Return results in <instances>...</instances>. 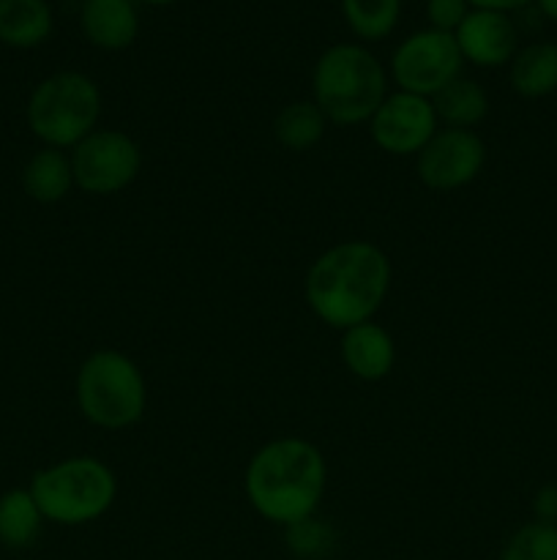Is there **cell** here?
<instances>
[{
    "instance_id": "cell-21",
    "label": "cell",
    "mask_w": 557,
    "mask_h": 560,
    "mask_svg": "<svg viewBox=\"0 0 557 560\" xmlns=\"http://www.w3.org/2000/svg\"><path fill=\"white\" fill-rule=\"evenodd\" d=\"M284 545L298 560H322L336 547V528L328 520L311 514L284 528Z\"/></svg>"
},
{
    "instance_id": "cell-20",
    "label": "cell",
    "mask_w": 557,
    "mask_h": 560,
    "mask_svg": "<svg viewBox=\"0 0 557 560\" xmlns=\"http://www.w3.org/2000/svg\"><path fill=\"white\" fill-rule=\"evenodd\" d=\"M342 16L360 44L382 42L402 20V0H339Z\"/></svg>"
},
{
    "instance_id": "cell-12",
    "label": "cell",
    "mask_w": 557,
    "mask_h": 560,
    "mask_svg": "<svg viewBox=\"0 0 557 560\" xmlns=\"http://www.w3.org/2000/svg\"><path fill=\"white\" fill-rule=\"evenodd\" d=\"M339 355L344 370L364 383L386 381L396 364V342L386 326L377 320H366L360 326L342 331Z\"/></svg>"
},
{
    "instance_id": "cell-26",
    "label": "cell",
    "mask_w": 557,
    "mask_h": 560,
    "mask_svg": "<svg viewBox=\"0 0 557 560\" xmlns=\"http://www.w3.org/2000/svg\"><path fill=\"white\" fill-rule=\"evenodd\" d=\"M533 3L538 5V11L546 16V20L557 22V0H533Z\"/></svg>"
},
{
    "instance_id": "cell-6",
    "label": "cell",
    "mask_w": 557,
    "mask_h": 560,
    "mask_svg": "<svg viewBox=\"0 0 557 560\" xmlns=\"http://www.w3.org/2000/svg\"><path fill=\"white\" fill-rule=\"evenodd\" d=\"M104 96L91 74L76 69L55 71L44 77L27 96L25 120L31 135L42 145L71 151L98 129Z\"/></svg>"
},
{
    "instance_id": "cell-14",
    "label": "cell",
    "mask_w": 557,
    "mask_h": 560,
    "mask_svg": "<svg viewBox=\"0 0 557 560\" xmlns=\"http://www.w3.org/2000/svg\"><path fill=\"white\" fill-rule=\"evenodd\" d=\"M22 189L38 206H55L71 195L74 170H71L69 151L42 145L22 167Z\"/></svg>"
},
{
    "instance_id": "cell-27",
    "label": "cell",
    "mask_w": 557,
    "mask_h": 560,
    "mask_svg": "<svg viewBox=\"0 0 557 560\" xmlns=\"http://www.w3.org/2000/svg\"><path fill=\"white\" fill-rule=\"evenodd\" d=\"M140 3H147V5H173V3H180V0H140Z\"/></svg>"
},
{
    "instance_id": "cell-19",
    "label": "cell",
    "mask_w": 557,
    "mask_h": 560,
    "mask_svg": "<svg viewBox=\"0 0 557 560\" xmlns=\"http://www.w3.org/2000/svg\"><path fill=\"white\" fill-rule=\"evenodd\" d=\"M325 131L328 118L311 98L289 102L287 107L278 109L276 120H273V137H276V142L295 153L311 151L325 137Z\"/></svg>"
},
{
    "instance_id": "cell-16",
    "label": "cell",
    "mask_w": 557,
    "mask_h": 560,
    "mask_svg": "<svg viewBox=\"0 0 557 560\" xmlns=\"http://www.w3.org/2000/svg\"><path fill=\"white\" fill-rule=\"evenodd\" d=\"M508 82L522 98H546L557 91V42H530L508 63Z\"/></svg>"
},
{
    "instance_id": "cell-5",
    "label": "cell",
    "mask_w": 557,
    "mask_h": 560,
    "mask_svg": "<svg viewBox=\"0 0 557 560\" xmlns=\"http://www.w3.org/2000/svg\"><path fill=\"white\" fill-rule=\"evenodd\" d=\"M74 399L82 419L96 430H129L147 410V381L131 355L115 348L93 350L76 370Z\"/></svg>"
},
{
    "instance_id": "cell-1",
    "label": "cell",
    "mask_w": 557,
    "mask_h": 560,
    "mask_svg": "<svg viewBox=\"0 0 557 560\" xmlns=\"http://www.w3.org/2000/svg\"><path fill=\"white\" fill-rule=\"evenodd\" d=\"M393 266L386 249L366 238L328 246L311 260L304 295L315 317L336 331L375 320L388 301Z\"/></svg>"
},
{
    "instance_id": "cell-7",
    "label": "cell",
    "mask_w": 557,
    "mask_h": 560,
    "mask_svg": "<svg viewBox=\"0 0 557 560\" xmlns=\"http://www.w3.org/2000/svg\"><path fill=\"white\" fill-rule=\"evenodd\" d=\"M74 186L91 197H112L129 189L142 173V148L120 129H102L69 151Z\"/></svg>"
},
{
    "instance_id": "cell-23",
    "label": "cell",
    "mask_w": 557,
    "mask_h": 560,
    "mask_svg": "<svg viewBox=\"0 0 557 560\" xmlns=\"http://www.w3.org/2000/svg\"><path fill=\"white\" fill-rule=\"evenodd\" d=\"M473 5L467 0H426L424 14L429 27L442 33H457L459 25L464 22V16L470 14Z\"/></svg>"
},
{
    "instance_id": "cell-11",
    "label": "cell",
    "mask_w": 557,
    "mask_h": 560,
    "mask_svg": "<svg viewBox=\"0 0 557 560\" xmlns=\"http://www.w3.org/2000/svg\"><path fill=\"white\" fill-rule=\"evenodd\" d=\"M453 38H457L464 63H473L478 69L508 66L519 49L517 22L502 11L470 9Z\"/></svg>"
},
{
    "instance_id": "cell-4",
    "label": "cell",
    "mask_w": 557,
    "mask_h": 560,
    "mask_svg": "<svg viewBox=\"0 0 557 560\" xmlns=\"http://www.w3.org/2000/svg\"><path fill=\"white\" fill-rule=\"evenodd\" d=\"M27 490L47 523L80 528L102 520L115 506L118 476L104 459L74 454L36 470Z\"/></svg>"
},
{
    "instance_id": "cell-24",
    "label": "cell",
    "mask_w": 557,
    "mask_h": 560,
    "mask_svg": "<svg viewBox=\"0 0 557 560\" xmlns=\"http://www.w3.org/2000/svg\"><path fill=\"white\" fill-rule=\"evenodd\" d=\"M533 520L557 525V485H544L533 495Z\"/></svg>"
},
{
    "instance_id": "cell-3",
    "label": "cell",
    "mask_w": 557,
    "mask_h": 560,
    "mask_svg": "<svg viewBox=\"0 0 557 560\" xmlns=\"http://www.w3.org/2000/svg\"><path fill=\"white\" fill-rule=\"evenodd\" d=\"M388 93H391L388 91V69L366 44H331L315 60L311 102L322 109L328 124H369Z\"/></svg>"
},
{
    "instance_id": "cell-2",
    "label": "cell",
    "mask_w": 557,
    "mask_h": 560,
    "mask_svg": "<svg viewBox=\"0 0 557 560\" xmlns=\"http://www.w3.org/2000/svg\"><path fill=\"white\" fill-rule=\"evenodd\" d=\"M328 487V463L320 448L300 435H282L251 454L244 474L249 506L265 523L287 528L320 509Z\"/></svg>"
},
{
    "instance_id": "cell-10",
    "label": "cell",
    "mask_w": 557,
    "mask_h": 560,
    "mask_svg": "<svg viewBox=\"0 0 557 560\" xmlns=\"http://www.w3.org/2000/svg\"><path fill=\"white\" fill-rule=\"evenodd\" d=\"M371 142L388 156H418L420 148L437 135V120L431 98L415 96V93L391 91L382 98L380 107L369 118Z\"/></svg>"
},
{
    "instance_id": "cell-18",
    "label": "cell",
    "mask_w": 557,
    "mask_h": 560,
    "mask_svg": "<svg viewBox=\"0 0 557 560\" xmlns=\"http://www.w3.org/2000/svg\"><path fill=\"white\" fill-rule=\"evenodd\" d=\"M44 514L27 487H11L0 495V545L5 550H31L44 530Z\"/></svg>"
},
{
    "instance_id": "cell-13",
    "label": "cell",
    "mask_w": 557,
    "mask_h": 560,
    "mask_svg": "<svg viewBox=\"0 0 557 560\" xmlns=\"http://www.w3.org/2000/svg\"><path fill=\"white\" fill-rule=\"evenodd\" d=\"M140 0H82V36L104 52L131 47L140 33Z\"/></svg>"
},
{
    "instance_id": "cell-15",
    "label": "cell",
    "mask_w": 557,
    "mask_h": 560,
    "mask_svg": "<svg viewBox=\"0 0 557 560\" xmlns=\"http://www.w3.org/2000/svg\"><path fill=\"white\" fill-rule=\"evenodd\" d=\"M55 14L47 0H0V44L36 49L52 36Z\"/></svg>"
},
{
    "instance_id": "cell-9",
    "label": "cell",
    "mask_w": 557,
    "mask_h": 560,
    "mask_svg": "<svg viewBox=\"0 0 557 560\" xmlns=\"http://www.w3.org/2000/svg\"><path fill=\"white\" fill-rule=\"evenodd\" d=\"M486 164V142L478 131L437 129L415 156L418 180L431 191H457L473 184Z\"/></svg>"
},
{
    "instance_id": "cell-17",
    "label": "cell",
    "mask_w": 557,
    "mask_h": 560,
    "mask_svg": "<svg viewBox=\"0 0 557 560\" xmlns=\"http://www.w3.org/2000/svg\"><path fill=\"white\" fill-rule=\"evenodd\" d=\"M435 104L437 120H440L442 129H470L475 131V126H481L489 115V93L484 91V85L470 77H457L453 82H448L437 96H431Z\"/></svg>"
},
{
    "instance_id": "cell-22",
    "label": "cell",
    "mask_w": 557,
    "mask_h": 560,
    "mask_svg": "<svg viewBox=\"0 0 557 560\" xmlns=\"http://www.w3.org/2000/svg\"><path fill=\"white\" fill-rule=\"evenodd\" d=\"M500 560H557V525L524 523L502 545Z\"/></svg>"
},
{
    "instance_id": "cell-8",
    "label": "cell",
    "mask_w": 557,
    "mask_h": 560,
    "mask_svg": "<svg viewBox=\"0 0 557 560\" xmlns=\"http://www.w3.org/2000/svg\"><path fill=\"white\" fill-rule=\"evenodd\" d=\"M464 60L453 33L420 27L396 44L388 63V77L396 91L431 98L462 77Z\"/></svg>"
},
{
    "instance_id": "cell-25",
    "label": "cell",
    "mask_w": 557,
    "mask_h": 560,
    "mask_svg": "<svg viewBox=\"0 0 557 560\" xmlns=\"http://www.w3.org/2000/svg\"><path fill=\"white\" fill-rule=\"evenodd\" d=\"M473 9H486V11H502V14H513L519 9H528L533 0H467Z\"/></svg>"
}]
</instances>
